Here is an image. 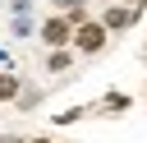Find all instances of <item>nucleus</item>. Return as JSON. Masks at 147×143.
Masks as SVG:
<instances>
[{"label": "nucleus", "mask_w": 147, "mask_h": 143, "mask_svg": "<svg viewBox=\"0 0 147 143\" xmlns=\"http://www.w3.org/2000/svg\"><path fill=\"white\" fill-rule=\"evenodd\" d=\"M37 101H41V92H37V88H18V106H23V111H28V106H37Z\"/></svg>", "instance_id": "7"}, {"label": "nucleus", "mask_w": 147, "mask_h": 143, "mask_svg": "<svg viewBox=\"0 0 147 143\" xmlns=\"http://www.w3.org/2000/svg\"><path fill=\"white\" fill-rule=\"evenodd\" d=\"M51 5H60V9H78L83 0H51Z\"/></svg>", "instance_id": "9"}, {"label": "nucleus", "mask_w": 147, "mask_h": 143, "mask_svg": "<svg viewBox=\"0 0 147 143\" xmlns=\"http://www.w3.org/2000/svg\"><path fill=\"white\" fill-rule=\"evenodd\" d=\"M32 32H37L32 14H14V37H32Z\"/></svg>", "instance_id": "5"}, {"label": "nucleus", "mask_w": 147, "mask_h": 143, "mask_svg": "<svg viewBox=\"0 0 147 143\" xmlns=\"http://www.w3.org/2000/svg\"><path fill=\"white\" fill-rule=\"evenodd\" d=\"M129 18H133V9H129V5H115V9H106L101 28H106V32H110V28H129Z\"/></svg>", "instance_id": "3"}, {"label": "nucleus", "mask_w": 147, "mask_h": 143, "mask_svg": "<svg viewBox=\"0 0 147 143\" xmlns=\"http://www.w3.org/2000/svg\"><path fill=\"white\" fill-rule=\"evenodd\" d=\"M74 42H78V51H87V55H92V51H101V46H106V28H101V23H83Z\"/></svg>", "instance_id": "1"}, {"label": "nucleus", "mask_w": 147, "mask_h": 143, "mask_svg": "<svg viewBox=\"0 0 147 143\" xmlns=\"http://www.w3.org/2000/svg\"><path fill=\"white\" fill-rule=\"evenodd\" d=\"M124 5H138V0H124Z\"/></svg>", "instance_id": "11"}, {"label": "nucleus", "mask_w": 147, "mask_h": 143, "mask_svg": "<svg viewBox=\"0 0 147 143\" xmlns=\"http://www.w3.org/2000/svg\"><path fill=\"white\" fill-rule=\"evenodd\" d=\"M69 60H74V55H69L64 46H51V60H46V69H51V74H64V69H69Z\"/></svg>", "instance_id": "4"}, {"label": "nucleus", "mask_w": 147, "mask_h": 143, "mask_svg": "<svg viewBox=\"0 0 147 143\" xmlns=\"http://www.w3.org/2000/svg\"><path fill=\"white\" fill-rule=\"evenodd\" d=\"M69 37H74V28H69L64 18H46V23H41V42H46V46H64Z\"/></svg>", "instance_id": "2"}, {"label": "nucleus", "mask_w": 147, "mask_h": 143, "mask_svg": "<svg viewBox=\"0 0 147 143\" xmlns=\"http://www.w3.org/2000/svg\"><path fill=\"white\" fill-rule=\"evenodd\" d=\"M18 74H0V97H18Z\"/></svg>", "instance_id": "6"}, {"label": "nucleus", "mask_w": 147, "mask_h": 143, "mask_svg": "<svg viewBox=\"0 0 147 143\" xmlns=\"http://www.w3.org/2000/svg\"><path fill=\"white\" fill-rule=\"evenodd\" d=\"M32 143H51V138H32Z\"/></svg>", "instance_id": "10"}, {"label": "nucleus", "mask_w": 147, "mask_h": 143, "mask_svg": "<svg viewBox=\"0 0 147 143\" xmlns=\"http://www.w3.org/2000/svg\"><path fill=\"white\" fill-rule=\"evenodd\" d=\"M9 9L14 14H32V0H9Z\"/></svg>", "instance_id": "8"}]
</instances>
